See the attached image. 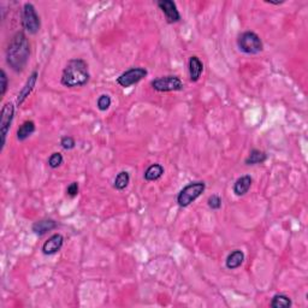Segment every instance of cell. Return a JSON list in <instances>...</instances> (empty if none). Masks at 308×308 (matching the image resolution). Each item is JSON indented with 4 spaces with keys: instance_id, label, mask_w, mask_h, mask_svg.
<instances>
[{
    "instance_id": "cell-8",
    "label": "cell",
    "mask_w": 308,
    "mask_h": 308,
    "mask_svg": "<svg viewBox=\"0 0 308 308\" xmlns=\"http://www.w3.org/2000/svg\"><path fill=\"white\" fill-rule=\"evenodd\" d=\"M147 74L148 72L145 67H131V69L126 70L125 72H123V74L117 77V83L123 88L131 87V86L136 85V83H139L140 81L143 80V78L147 76Z\"/></svg>"
},
{
    "instance_id": "cell-25",
    "label": "cell",
    "mask_w": 308,
    "mask_h": 308,
    "mask_svg": "<svg viewBox=\"0 0 308 308\" xmlns=\"http://www.w3.org/2000/svg\"><path fill=\"white\" fill-rule=\"evenodd\" d=\"M78 191H80V185H78L77 182H72L67 185L66 194L70 196V198H75V196L78 194Z\"/></svg>"
},
{
    "instance_id": "cell-11",
    "label": "cell",
    "mask_w": 308,
    "mask_h": 308,
    "mask_svg": "<svg viewBox=\"0 0 308 308\" xmlns=\"http://www.w3.org/2000/svg\"><path fill=\"white\" fill-rule=\"evenodd\" d=\"M189 66V77H190L191 82H198L201 77L202 72H204V64L200 61L199 57L191 56L188 62Z\"/></svg>"
},
{
    "instance_id": "cell-22",
    "label": "cell",
    "mask_w": 308,
    "mask_h": 308,
    "mask_svg": "<svg viewBox=\"0 0 308 308\" xmlns=\"http://www.w3.org/2000/svg\"><path fill=\"white\" fill-rule=\"evenodd\" d=\"M96 105H98V109L100 111H107L110 109L111 106V98L110 95H107V94H102V95L99 96L98 99V102H96Z\"/></svg>"
},
{
    "instance_id": "cell-21",
    "label": "cell",
    "mask_w": 308,
    "mask_h": 308,
    "mask_svg": "<svg viewBox=\"0 0 308 308\" xmlns=\"http://www.w3.org/2000/svg\"><path fill=\"white\" fill-rule=\"evenodd\" d=\"M63 155H62V153L59 152H56L53 154H51V156L48 158V166L51 167V169H57V167H59L63 164Z\"/></svg>"
},
{
    "instance_id": "cell-1",
    "label": "cell",
    "mask_w": 308,
    "mask_h": 308,
    "mask_svg": "<svg viewBox=\"0 0 308 308\" xmlns=\"http://www.w3.org/2000/svg\"><path fill=\"white\" fill-rule=\"evenodd\" d=\"M31 56V45L23 31H17L12 36L6 48V63L13 71L21 72L27 66Z\"/></svg>"
},
{
    "instance_id": "cell-15",
    "label": "cell",
    "mask_w": 308,
    "mask_h": 308,
    "mask_svg": "<svg viewBox=\"0 0 308 308\" xmlns=\"http://www.w3.org/2000/svg\"><path fill=\"white\" fill-rule=\"evenodd\" d=\"M243 261H245V253H243L242 250L236 249L228 255V258H226L225 260V266L228 267L229 270L239 269V267L243 264Z\"/></svg>"
},
{
    "instance_id": "cell-16",
    "label": "cell",
    "mask_w": 308,
    "mask_h": 308,
    "mask_svg": "<svg viewBox=\"0 0 308 308\" xmlns=\"http://www.w3.org/2000/svg\"><path fill=\"white\" fill-rule=\"evenodd\" d=\"M35 123L33 121H26L17 130V140L23 142L35 132Z\"/></svg>"
},
{
    "instance_id": "cell-13",
    "label": "cell",
    "mask_w": 308,
    "mask_h": 308,
    "mask_svg": "<svg viewBox=\"0 0 308 308\" xmlns=\"http://www.w3.org/2000/svg\"><path fill=\"white\" fill-rule=\"evenodd\" d=\"M253 180L249 175H246V176H242L240 178H237L236 182L234 183V193L235 195L237 196H243L249 191L250 187H252Z\"/></svg>"
},
{
    "instance_id": "cell-17",
    "label": "cell",
    "mask_w": 308,
    "mask_h": 308,
    "mask_svg": "<svg viewBox=\"0 0 308 308\" xmlns=\"http://www.w3.org/2000/svg\"><path fill=\"white\" fill-rule=\"evenodd\" d=\"M163 175L164 167L161 166L160 164H153V165H151L147 170H146L143 177H145V180L147 181V182H153V181L159 180Z\"/></svg>"
},
{
    "instance_id": "cell-9",
    "label": "cell",
    "mask_w": 308,
    "mask_h": 308,
    "mask_svg": "<svg viewBox=\"0 0 308 308\" xmlns=\"http://www.w3.org/2000/svg\"><path fill=\"white\" fill-rule=\"evenodd\" d=\"M156 4H158L159 9H160L164 15H165L167 23L174 24L180 22L181 13L177 10L176 2L172 1V0H159Z\"/></svg>"
},
{
    "instance_id": "cell-2",
    "label": "cell",
    "mask_w": 308,
    "mask_h": 308,
    "mask_svg": "<svg viewBox=\"0 0 308 308\" xmlns=\"http://www.w3.org/2000/svg\"><path fill=\"white\" fill-rule=\"evenodd\" d=\"M91 75H89L88 64L83 59L75 58L67 62L62 74L61 82L66 88L82 87L87 85Z\"/></svg>"
},
{
    "instance_id": "cell-23",
    "label": "cell",
    "mask_w": 308,
    "mask_h": 308,
    "mask_svg": "<svg viewBox=\"0 0 308 308\" xmlns=\"http://www.w3.org/2000/svg\"><path fill=\"white\" fill-rule=\"evenodd\" d=\"M61 146L66 151L74 150L75 146H76V141L72 136H63L61 140Z\"/></svg>"
},
{
    "instance_id": "cell-7",
    "label": "cell",
    "mask_w": 308,
    "mask_h": 308,
    "mask_svg": "<svg viewBox=\"0 0 308 308\" xmlns=\"http://www.w3.org/2000/svg\"><path fill=\"white\" fill-rule=\"evenodd\" d=\"M15 116V107L11 102H6L1 109V117H0V145L1 150L6 142L7 132H9Z\"/></svg>"
},
{
    "instance_id": "cell-14",
    "label": "cell",
    "mask_w": 308,
    "mask_h": 308,
    "mask_svg": "<svg viewBox=\"0 0 308 308\" xmlns=\"http://www.w3.org/2000/svg\"><path fill=\"white\" fill-rule=\"evenodd\" d=\"M57 228L56 220L53 219H41L35 221L31 226V230L34 231V234H36L37 236H44L45 234H47L48 231L53 230Z\"/></svg>"
},
{
    "instance_id": "cell-19",
    "label": "cell",
    "mask_w": 308,
    "mask_h": 308,
    "mask_svg": "<svg viewBox=\"0 0 308 308\" xmlns=\"http://www.w3.org/2000/svg\"><path fill=\"white\" fill-rule=\"evenodd\" d=\"M291 305H293V302H291L290 297L283 295V294H277L271 300L272 308H289L291 307Z\"/></svg>"
},
{
    "instance_id": "cell-10",
    "label": "cell",
    "mask_w": 308,
    "mask_h": 308,
    "mask_svg": "<svg viewBox=\"0 0 308 308\" xmlns=\"http://www.w3.org/2000/svg\"><path fill=\"white\" fill-rule=\"evenodd\" d=\"M64 245V237L61 234H55L50 237L42 246V253L45 255H53L62 249Z\"/></svg>"
},
{
    "instance_id": "cell-5",
    "label": "cell",
    "mask_w": 308,
    "mask_h": 308,
    "mask_svg": "<svg viewBox=\"0 0 308 308\" xmlns=\"http://www.w3.org/2000/svg\"><path fill=\"white\" fill-rule=\"evenodd\" d=\"M22 24L26 31H28L31 35L36 34L40 31V28H41V21H40L36 9L31 2H26L23 5Z\"/></svg>"
},
{
    "instance_id": "cell-4",
    "label": "cell",
    "mask_w": 308,
    "mask_h": 308,
    "mask_svg": "<svg viewBox=\"0 0 308 308\" xmlns=\"http://www.w3.org/2000/svg\"><path fill=\"white\" fill-rule=\"evenodd\" d=\"M206 185L205 182H191L185 185L177 195V204L181 207H188L191 202L195 201L196 199L205 191Z\"/></svg>"
},
{
    "instance_id": "cell-26",
    "label": "cell",
    "mask_w": 308,
    "mask_h": 308,
    "mask_svg": "<svg viewBox=\"0 0 308 308\" xmlns=\"http://www.w3.org/2000/svg\"><path fill=\"white\" fill-rule=\"evenodd\" d=\"M0 80H1V93L0 94H1V96H4L7 91V85H9V80H7V75L5 72V70H1V77H0Z\"/></svg>"
},
{
    "instance_id": "cell-24",
    "label": "cell",
    "mask_w": 308,
    "mask_h": 308,
    "mask_svg": "<svg viewBox=\"0 0 308 308\" xmlns=\"http://www.w3.org/2000/svg\"><path fill=\"white\" fill-rule=\"evenodd\" d=\"M207 205L211 210H220L221 207V199L218 195H211L209 200H207Z\"/></svg>"
},
{
    "instance_id": "cell-6",
    "label": "cell",
    "mask_w": 308,
    "mask_h": 308,
    "mask_svg": "<svg viewBox=\"0 0 308 308\" xmlns=\"http://www.w3.org/2000/svg\"><path fill=\"white\" fill-rule=\"evenodd\" d=\"M151 86L154 91L160 92V93H166V92H180L182 91L183 82L178 76L175 75H169V76H163L153 80L151 82Z\"/></svg>"
},
{
    "instance_id": "cell-12",
    "label": "cell",
    "mask_w": 308,
    "mask_h": 308,
    "mask_svg": "<svg viewBox=\"0 0 308 308\" xmlns=\"http://www.w3.org/2000/svg\"><path fill=\"white\" fill-rule=\"evenodd\" d=\"M37 77H39V72H37V71L31 72V76H29L28 80H27L26 85H24V87L22 88V91L20 92V94H18V96H17V105H18V106H21V105H22L23 102L26 101V99L28 98L29 94H31V92H33L35 85H36Z\"/></svg>"
},
{
    "instance_id": "cell-20",
    "label": "cell",
    "mask_w": 308,
    "mask_h": 308,
    "mask_svg": "<svg viewBox=\"0 0 308 308\" xmlns=\"http://www.w3.org/2000/svg\"><path fill=\"white\" fill-rule=\"evenodd\" d=\"M130 183V176L126 171H121L115 178V183H113V187L117 190H124Z\"/></svg>"
},
{
    "instance_id": "cell-3",
    "label": "cell",
    "mask_w": 308,
    "mask_h": 308,
    "mask_svg": "<svg viewBox=\"0 0 308 308\" xmlns=\"http://www.w3.org/2000/svg\"><path fill=\"white\" fill-rule=\"evenodd\" d=\"M237 46L246 55H258L264 48L260 36L254 31H245L240 35L237 39Z\"/></svg>"
},
{
    "instance_id": "cell-27",
    "label": "cell",
    "mask_w": 308,
    "mask_h": 308,
    "mask_svg": "<svg viewBox=\"0 0 308 308\" xmlns=\"http://www.w3.org/2000/svg\"><path fill=\"white\" fill-rule=\"evenodd\" d=\"M266 2H269V4H274V5H279V4H283L284 1H271V0H266Z\"/></svg>"
},
{
    "instance_id": "cell-18",
    "label": "cell",
    "mask_w": 308,
    "mask_h": 308,
    "mask_svg": "<svg viewBox=\"0 0 308 308\" xmlns=\"http://www.w3.org/2000/svg\"><path fill=\"white\" fill-rule=\"evenodd\" d=\"M267 154L260 150H252L249 155L246 158L245 163L246 165H258V164H263L266 161Z\"/></svg>"
}]
</instances>
